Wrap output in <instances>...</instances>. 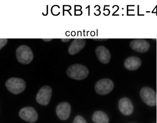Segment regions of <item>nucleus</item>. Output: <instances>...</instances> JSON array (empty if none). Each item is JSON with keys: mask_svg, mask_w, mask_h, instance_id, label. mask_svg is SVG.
Instances as JSON below:
<instances>
[{"mask_svg": "<svg viewBox=\"0 0 157 123\" xmlns=\"http://www.w3.org/2000/svg\"><path fill=\"white\" fill-rule=\"evenodd\" d=\"M93 40H108V39H93Z\"/></svg>", "mask_w": 157, "mask_h": 123, "instance_id": "17", "label": "nucleus"}, {"mask_svg": "<svg viewBox=\"0 0 157 123\" xmlns=\"http://www.w3.org/2000/svg\"><path fill=\"white\" fill-rule=\"evenodd\" d=\"M141 61L139 58L132 56L127 58L124 62V66L127 70L134 71L137 70L141 66Z\"/></svg>", "mask_w": 157, "mask_h": 123, "instance_id": "13", "label": "nucleus"}, {"mask_svg": "<svg viewBox=\"0 0 157 123\" xmlns=\"http://www.w3.org/2000/svg\"><path fill=\"white\" fill-rule=\"evenodd\" d=\"M52 95V89L48 86L42 87L37 94L36 100L41 105H48L50 102Z\"/></svg>", "mask_w": 157, "mask_h": 123, "instance_id": "6", "label": "nucleus"}, {"mask_svg": "<svg viewBox=\"0 0 157 123\" xmlns=\"http://www.w3.org/2000/svg\"><path fill=\"white\" fill-rule=\"evenodd\" d=\"M8 42L7 39H0V44H1V49L3 47H4L5 46L6 44Z\"/></svg>", "mask_w": 157, "mask_h": 123, "instance_id": "16", "label": "nucleus"}, {"mask_svg": "<svg viewBox=\"0 0 157 123\" xmlns=\"http://www.w3.org/2000/svg\"><path fill=\"white\" fill-rule=\"evenodd\" d=\"M92 120L95 123H109L108 116L102 111H97L93 114Z\"/></svg>", "mask_w": 157, "mask_h": 123, "instance_id": "14", "label": "nucleus"}, {"mask_svg": "<svg viewBox=\"0 0 157 123\" xmlns=\"http://www.w3.org/2000/svg\"><path fill=\"white\" fill-rule=\"evenodd\" d=\"M140 98L143 102L149 106H155L157 104V94L152 88L144 87L140 92Z\"/></svg>", "mask_w": 157, "mask_h": 123, "instance_id": "4", "label": "nucleus"}, {"mask_svg": "<svg viewBox=\"0 0 157 123\" xmlns=\"http://www.w3.org/2000/svg\"><path fill=\"white\" fill-rule=\"evenodd\" d=\"M43 40H44V41H50L52 40V39H43Z\"/></svg>", "mask_w": 157, "mask_h": 123, "instance_id": "18", "label": "nucleus"}, {"mask_svg": "<svg viewBox=\"0 0 157 123\" xmlns=\"http://www.w3.org/2000/svg\"><path fill=\"white\" fill-rule=\"evenodd\" d=\"M16 58L19 63L28 65L33 61L34 58L33 53L29 46L22 45L16 49Z\"/></svg>", "mask_w": 157, "mask_h": 123, "instance_id": "2", "label": "nucleus"}, {"mask_svg": "<svg viewBox=\"0 0 157 123\" xmlns=\"http://www.w3.org/2000/svg\"><path fill=\"white\" fill-rule=\"evenodd\" d=\"M95 54L100 62L103 64L109 63L111 59V54L107 48L104 46H98L96 48Z\"/></svg>", "mask_w": 157, "mask_h": 123, "instance_id": "11", "label": "nucleus"}, {"mask_svg": "<svg viewBox=\"0 0 157 123\" xmlns=\"http://www.w3.org/2000/svg\"><path fill=\"white\" fill-rule=\"evenodd\" d=\"M19 116L22 120L31 123L36 122L38 117L35 109L31 106H27L21 109L19 112Z\"/></svg>", "mask_w": 157, "mask_h": 123, "instance_id": "7", "label": "nucleus"}, {"mask_svg": "<svg viewBox=\"0 0 157 123\" xmlns=\"http://www.w3.org/2000/svg\"><path fill=\"white\" fill-rule=\"evenodd\" d=\"M86 40L84 39H75L70 45L68 52L70 55H74L80 52L85 47Z\"/></svg>", "mask_w": 157, "mask_h": 123, "instance_id": "12", "label": "nucleus"}, {"mask_svg": "<svg viewBox=\"0 0 157 123\" xmlns=\"http://www.w3.org/2000/svg\"><path fill=\"white\" fill-rule=\"evenodd\" d=\"M130 46L132 49L139 53H145L150 49V43L144 39H134L131 41Z\"/></svg>", "mask_w": 157, "mask_h": 123, "instance_id": "8", "label": "nucleus"}, {"mask_svg": "<svg viewBox=\"0 0 157 123\" xmlns=\"http://www.w3.org/2000/svg\"><path fill=\"white\" fill-rule=\"evenodd\" d=\"M114 87L112 81L109 79H102L99 80L95 85V90L100 95H106L111 92Z\"/></svg>", "mask_w": 157, "mask_h": 123, "instance_id": "5", "label": "nucleus"}, {"mask_svg": "<svg viewBox=\"0 0 157 123\" xmlns=\"http://www.w3.org/2000/svg\"><path fill=\"white\" fill-rule=\"evenodd\" d=\"M26 82L23 79L12 77L7 80L6 86L11 93L18 95L23 92L26 88Z\"/></svg>", "mask_w": 157, "mask_h": 123, "instance_id": "3", "label": "nucleus"}, {"mask_svg": "<svg viewBox=\"0 0 157 123\" xmlns=\"http://www.w3.org/2000/svg\"><path fill=\"white\" fill-rule=\"evenodd\" d=\"M71 111V106L68 102H61L56 107V114L59 119L62 121H66L68 119Z\"/></svg>", "mask_w": 157, "mask_h": 123, "instance_id": "9", "label": "nucleus"}, {"mask_svg": "<svg viewBox=\"0 0 157 123\" xmlns=\"http://www.w3.org/2000/svg\"><path fill=\"white\" fill-rule=\"evenodd\" d=\"M73 123H87L86 121L82 116H77L75 118Z\"/></svg>", "mask_w": 157, "mask_h": 123, "instance_id": "15", "label": "nucleus"}, {"mask_svg": "<svg viewBox=\"0 0 157 123\" xmlns=\"http://www.w3.org/2000/svg\"><path fill=\"white\" fill-rule=\"evenodd\" d=\"M118 106L121 113L125 116H129L133 112V104L128 98H121L119 101Z\"/></svg>", "mask_w": 157, "mask_h": 123, "instance_id": "10", "label": "nucleus"}, {"mask_svg": "<svg viewBox=\"0 0 157 123\" xmlns=\"http://www.w3.org/2000/svg\"><path fill=\"white\" fill-rule=\"evenodd\" d=\"M67 75L71 79L76 80L85 79L89 74L87 67L81 64H74L70 66L66 71Z\"/></svg>", "mask_w": 157, "mask_h": 123, "instance_id": "1", "label": "nucleus"}]
</instances>
